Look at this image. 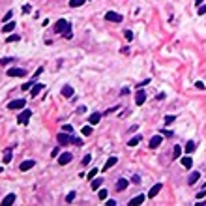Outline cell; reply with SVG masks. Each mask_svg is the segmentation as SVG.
I'll return each mask as SVG.
<instances>
[{
	"instance_id": "6da1fadb",
	"label": "cell",
	"mask_w": 206,
	"mask_h": 206,
	"mask_svg": "<svg viewBox=\"0 0 206 206\" xmlns=\"http://www.w3.org/2000/svg\"><path fill=\"white\" fill-rule=\"evenodd\" d=\"M68 30H71L69 21H66V19H58V21L54 23V32H56V34H66Z\"/></svg>"
},
{
	"instance_id": "7a4b0ae2",
	"label": "cell",
	"mask_w": 206,
	"mask_h": 206,
	"mask_svg": "<svg viewBox=\"0 0 206 206\" xmlns=\"http://www.w3.org/2000/svg\"><path fill=\"white\" fill-rule=\"evenodd\" d=\"M30 116H32V111H30V109H23V113L17 116V122L21 126H26V124H28V120H30Z\"/></svg>"
},
{
	"instance_id": "3957f363",
	"label": "cell",
	"mask_w": 206,
	"mask_h": 206,
	"mask_svg": "<svg viewBox=\"0 0 206 206\" xmlns=\"http://www.w3.org/2000/svg\"><path fill=\"white\" fill-rule=\"evenodd\" d=\"M105 19H107V21H111V23H122V21H124V15L116 13V11H107Z\"/></svg>"
},
{
	"instance_id": "277c9868",
	"label": "cell",
	"mask_w": 206,
	"mask_h": 206,
	"mask_svg": "<svg viewBox=\"0 0 206 206\" xmlns=\"http://www.w3.org/2000/svg\"><path fill=\"white\" fill-rule=\"evenodd\" d=\"M25 105H26L25 100H11L10 103H8V109L10 111H21Z\"/></svg>"
},
{
	"instance_id": "5b68a950",
	"label": "cell",
	"mask_w": 206,
	"mask_h": 206,
	"mask_svg": "<svg viewBox=\"0 0 206 206\" xmlns=\"http://www.w3.org/2000/svg\"><path fill=\"white\" fill-rule=\"evenodd\" d=\"M56 139H58V144H60V146L71 144V135H68V133H66V131L58 133V135H56Z\"/></svg>"
},
{
	"instance_id": "8992f818",
	"label": "cell",
	"mask_w": 206,
	"mask_h": 206,
	"mask_svg": "<svg viewBox=\"0 0 206 206\" xmlns=\"http://www.w3.org/2000/svg\"><path fill=\"white\" fill-rule=\"evenodd\" d=\"M71 159H73V154L71 152H62L58 156V165H68Z\"/></svg>"
},
{
	"instance_id": "52a82bcc",
	"label": "cell",
	"mask_w": 206,
	"mask_h": 206,
	"mask_svg": "<svg viewBox=\"0 0 206 206\" xmlns=\"http://www.w3.org/2000/svg\"><path fill=\"white\" fill-rule=\"evenodd\" d=\"M144 101H146V90L139 88L135 92V105H144Z\"/></svg>"
},
{
	"instance_id": "ba28073f",
	"label": "cell",
	"mask_w": 206,
	"mask_h": 206,
	"mask_svg": "<svg viewBox=\"0 0 206 206\" xmlns=\"http://www.w3.org/2000/svg\"><path fill=\"white\" fill-rule=\"evenodd\" d=\"M8 75H10V77H25L26 71L23 68H10L8 69Z\"/></svg>"
},
{
	"instance_id": "9c48e42d",
	"label": "cell",
	"mask_w": 206,
	"mask_h": 206,
	"mask_svg": "<svg viewBox=\"0 0 206 206\" xmlns=\"http://www.w3.org/2000/svg\"><path fill=\"white\" fill-rule=\"evenodd\" d=\"M161 187H163V184H154L152 187H150V191H148V199H154V197H157V193L161 191Z\"/></svg>"
},
{
	"instance_id": "30bf717a",
	"label": "cell",
	"mask_w": 206,
	"mask_h": 206,
	"mask_svg": "<svg viewBox=\"0 0 206 206\" xmlns=\"http://www.w3.org/2000/svg\"><path fill=\"white\" fill-rule=\"evenodd\" d=\"M161 141H163V135H154L152 139H150V148H152V150H156L157 148V146H159L161 144Z\"/></svg>"
},
{
	"instance_id": "8fae6325",
	"label": "cell",
	"mask_w": 206,
	"mask_h": 206,
	"mask_svg": "<svg viewBox=\"0 0 206 206\" xmlns=\"http://www.w3.org/2000/svg\"><path fill=\"white\" fill-rule=\"evenodd\" d=\"M34 165H36V161H34V159H26V161H23V163L19 165V169H21L23 172H26V171H30Z\"/></svg>"
},
{
	"instance_id": "7c38bea8",
	"label": "cell",
	"mask_w": 206,
	"mask_h": 206,
	"mask_svg": "<svg viewBox=\"0 0 206 206\" xmlns=\"http://www.w3.org/2000/svg\"><path fill=\"white\" fill-rule=\"evenodd\" d=\"M128 184H129V180H126V178H120V180L116 182V185H114V187H116V191H124V189L128 187Z\"/></svg>"
},
{
	"instance_id": "4fadbf2b",
	"label": "cell",
	"mask_w": 206,
	"mask_h": 206,
	"mask_svg": "<svg viewBox=\"0 0 206 206\" xmlns=\"http://www.w3.org/2000/svg\"><path fill=\"white\" fill-rule=\"evenodd\" d=\"M144 199H146V195H137V197H133L131 201H129V206H137V204H142L144 203Z\"/></svg>"
},
{
	"instance_id": "5bb4252c",
	"label": "cell",
	"mask_w": 206,
	"mask_h": 206,
	"mask_svg": "<svg viewBox=\"0 0 206 206\" xmlns=\"http://www.w3.org/2000/svg\"><path fill=\"white\" fill-rule=\"evenodd\" d=\"M201 178V172L199 171H193L191 174H189V178H187V184L189 185H193V184H197V180Z\"/></svg>"
},
{
	"instance_id": "9a60e30c",
	"label": "cell",
	"mask_w": 206,
	"mask_h": 206,
	"mask_svg": "<svg viewBox=\"0 0 206 206\" xmlns=\"http://www.w3.org/2000/svg\"><path fill=\"white\" fill-rule=\"evenodd\" d=\"M15 199H17V197L13 195V193H10V195H6L2 199V206H10V204H13L15 203Z\"/></svg>"
},
{
	"instance_id": "2e32d148",
	"label": "cell",
	"mask_w": 206,
	"mask_h": 206,
	"mask_svg": "<svg viewBox=\"0 0 206 206\" xmlns=\"http://www.w3.org/2000/svg\"><path fill=\"white\" fill-rule=\"evenodd\" d=\"M116 163H118V157H114V156H113V157H109V159H107V163L103 165V171H109V169H111V167H114Z\"/></svg>"
},
{
	"instance_id": "e0dca14e",
	"label": "cell",
	"mask_w": 206,
	"mask_h": 206,
	"mask_svg": "<svg viewBox=\"0 0 206 206\" xmlns=\"http://www.w3.org/2000/svg\"><path fill=\"white\" fill-rule=\"evenodd\" d=\"M13 30H15V21H10V23H6V25L2 26L4 34H10V32H13Z\"/></svg>"
},
{
	"instance_id": "ac0fdd59",
	"label": "cell",
	"mask_w": 206,
	"mask_h": 206,
	"mask_svg": "<svg viewBox=\"0 0 206 206\" xmlns=\"http://www.w3.org/2000/svg\"><path fill=\"white\" fill-rule=\"evenodd\" d=\"M73 92H75L73 86H69V84H66L64 88H62V96L64 98H73Z\"/></svg>"
},
{
	"instance_id": "d6986e66",
	"label": "cell",
	"mask_w": 206,
	"mask_h": 206,
	"mask_svg": "<svg viewBox=\"0 0 206 206\" xmlns=\"http://www.w3.org/2000/svg\"><path fill=\"white\" fill-rule=\"evenodd\" d=\"M41 90H45V86H43V84H34V86H32V90H30V96L36 98L39 92H41Z\"/></svg>"
},
{
	"instance_id": "ffe728a7",
	"label": "cell",
	"mask_w": 206,
	"mask_h": 206,
	"mask_svg": "<svg viewBox=\"0 0 206 206\" xmlns=\"http://www.w3.org/2000/svg\"><path fill=\"white\" fill-rule=\"evenodd\" d=\"M100 120H101V114H100V113H94V114H90V118H88L90 126H96Z\"/></svg>"
},
{
	"instance_id": "44dd1931",
	"label": "cell",
	"mask_w": 206,
	"mask_h": 206,
	"mask_svg": "<svg viewBox=\"0 0 206 206\" xmlns=\"http://www.w3.org/2000/svg\"><path fill=\"white\" fill-rule=\"evenodd\" d=\"M195 142H193V141H187V144H185V150H184V152L185 154H193V152H195Z\"/></svg>"
},
{
	"instance_id": "7402d4cb",
	"label": "cell",
	"mask_w": 206,
	"mask_h": 206,
	"mask_svg": "<svg viewBox=\"0 0 206 206\" xmlns=\"http://www.w3.org/2000/svg\"><path fill=\"white\" fill-rule=\"evenodd\" d=\"M103 184V178H92V189H100Z\"/></svg>"
},
{
	"instance_id": "603a6c76",
	"label": "cell",
	"mask_w": 206,
	"mask_h": 206,
	"mask_svg": "<svg viewBox=\"0 0 206 206\" xmlns=\"http://www.w3.org/2000/svg\"><path fill=\"white\" fill-rule=\"evenodd\" d=\"M139 142H141V135H135V137H131L128 141V146H137Z\"/></svg>"
},
{
	"instance_id": "cb8c5ba5",
	"label": "cell",
	"mask_w": 206,
	"mask_h": 206,
	"mask_svg": "<svg viewBox=\"0 0 206 206\" xmlns=\"http://www.w3.org/2000/svg\"><path fill=\"white\" fill-rule=\"evenodd\" d=\"M182 165H184L185 169H191V167H193V161H191V157H182Z\"/></svg>"
},
{
	"instance_id": "d4e9b609",
	"label": "cell",
	"mask_w": 206,
	"mask_h": 206,
	"mask_svg": "<svg viewBox=\"0 0 206 206\" xmlns=\"http://www.w3.org/2000/svg\"><path fill=\"white\" fill-rule=\"evenodd\" d=\"M11 152H13L11 148H6V152H4V163H10L11 161Z\"/></svg>"
},
{
	"instance_id": "484cf974",
	"label": "cell",
	"mask_w": 206,
	"mask_h": 206,
	"mask_svg": "<svg viewBox=\"0 0 206 206\" xmlns=\"http://www.w3.org/2000/svg\"><path fill=\"white\" fill-rule=\"evenodd\" d=\"M81 133H82V135H84V137L92 135V126H84V128L81 129Z\"/></svg>"
},
{
	"instance_id": "4316f807",
	"label": "cell",
	"mask_w": 206,
	"mask_h": 206,
	"mask_svg": "<svg viewBox=\"0 0 206 206\" xmlns=\"http://www.w3.org/2000/svg\"><path fill=\"white\" fill-rule=\"evenodd\" d=\"M86 0H69V6L71 8H79V6H82Z\"/></svg>"
},
{
	"instance_id": "83f0119b",
	"label": "cell",
	"mask_w": 206,
	"mask_h": 206,
	"mask_svg": "<svg viewBox=\"0 0 206 206\" xmlns=\"http://www.w3.org/2000/svg\"><path fill=\"white\" fill-rule=\"evenodd\" d=\"M11 62H15V58H11V56H6V58H2V60H0V64H2V66H10Z\"/></svg>"
},
{
	"instance_id": "f1b7e54d",
	"label": "cell",
	"mask_w": 206,
	"mask_h": 206,
	"mask_svg": "<svg viewBox=\"0 0 206 206\" xmlns=\"http://www.w3.org/2000/svg\"><path fill=\"white\" fill-rule=\"evenodd\" d=\"M107 195H109V193H107V189H100V191H98V197H100V201H107Z\"/></svg>"
},
{
	"instance_id": "f546056e",
	"label": "cell",
	"mask_w": 206,
	"mask_h": 206,
	"mask_svg": "<svg viewBox=\"0 0 206 206\" xmlns=\"http://www.w3.org/2000/svg\"><path fill=\"white\" fill-rule=\"evenodd\" d=\"M75 195H77L75 191H69L68 195H66V203H73V201H75Z\"/></svg>"
},
{
	"instance_id": "4dcf8cb0",
	"label": "cell",
	"mask_w": 206,
	"mask_h": 206,
	"mask_svg": "<svg viewBox=\"0 0 206 206\" xmlns=\"http://www.w3.org/2000/svg\"><path fill=\"white\" fill-rule=\"evenodd\" d=\"M62 131H66V133H73V126H71V124H64V126H62Z\"/></svg>"
},
{
	"instance_id": "1f68e13d",
	"label": "cell",
	"mask_w": 206,
	"mask_h": 206,
	"mask_svg": "<svg viewBox=\"0 0 206 206\" xmlns=\"http://www.w3.org/2000/svg\"><path fill=\"white\" fill-rule=\"evenodd\" d=\"M124 36H126V39H128V41H133V32H131V30L126 28V30H124Z\"/></svg>"
},
{
	"instance_id": "d6a6232c",
	"label": "cell",
	"mask_w": 206,
	"mask_h": 206,
	"mask_svg": "<svg viewBox=\"0 0 206 206\" xmlns=\"http://www.w3.org/2000/svg\"><path fill=\"white\" fill-rule=\"evenodd\" d=\"M180 156H182V148H180V146H174V154H172V157L176 159V157H180Z\"/></svg>"
},
{
	"instance_id": "836d02e7",
	"label": "cell",
	"mask_w": 206,
	"mask_h": 206,
	"mask_svg": "<svg viewBox=\"0 0 206 206\" xmlns=\"http://www.w3.org/2000/svg\"><path fill=\"white\" fill-rule=\"evenodd\" d=\"M32 86H34V81H28V82H25V84H23L21 88H23V90H26V92H28V90L32 88Z\"/></svg>"
},
{
	"instance_id": "e575fe53",
	"label": "cell",
	"mask_w": 206,
	"mask_h": 206,
	"mask_svg": "<svg viewBox=\"0 0 206 206\" xmlns=\"http://www.w3.org/2000/svg\"><path fill=\"white\" fill-rule=\"evenodd\" d=\"M11 17H13V11H8V13L4 15L2 21H4V23H10V21H11Z\"/></svg>"
},
{
	"instance_id": "d590c367",
	"label": "cell",
	"mask_w": 206,
	"mask_h": 206,
	"mask_svg": "<svg viewBox=\"0 0 206 206\" xmlns=\"http://www.w3.org/2000/svg\"><path fill=\"white\" fill-rule=\"evenodd\" d=\"M19 39H21V38H19V36H8V43H13V41H19Z\"/></svg>"
},
{
	"instance_id": "8d00e7d4",
	"label": "cell",
	"mask_w": 206,
	"mask_h": 206,
	"mask_svg": "<svg viewBox=\"0 0 206 206\" xmlns=\"http://www.w3.org/2000/svg\"><path fill=\"white\" fill-rule=\"evenodd\" d=\"M174 120H176V118H174L172 114H167V116H165V124H172Z\"/></svg>"
},
{
	"instance_id": "74e56055",
	"label": "cell",
	"mask_w": 206,
	"mask_h": 206,
	"mask_svg": "<svg viewBox=\"0 0 206 206\" xmlns=\"http://www.w3.org/2000/svg\"><path fill=\"white\" fill-rule=\"evenodd\" d=\"M71 142H73L75 146H81V144H82V141H81V139H77V137H73V135H71Z\"/></svg>"
},
{
	"instance_id": "f35d334b",
	"label": "cell",
	"mask_w": 206,
	"mask_h": 206,
	"mask_svg": "<svg viewBox=\"0 0 206 206\" xmlns=\"http://www.w3.org/2000/svg\"><path fill=\"white\" fill-rule=\"evenodd\" d=\"M96 174H98V169H92V171L88 172V176H86V178H88V180H92V178H96Z\"/></svg>"
},
{
	"instance_id": "ab89813d",
	"label": "cell",
	"mask_w": 206,
	"mask_h": 206,
	"mask_svg": "<svg viewBox=\"0 0 206 206\" xmlns=\"http://www.w3.org/2000/svg\"><path fill=\"white\" fill-rule=\"evenodd\" d=\"M90 161H92V156H90V154H88V156H84V157H82V165H88Z\"/></svg>"
},
{
	"instance_id": "60d3db41",
	"label": "cell",
	"mask_w": 206,
	"mask_h": 206,
	"mask_svg": "<svg viewBox=\"0 0 206 206\" xmlns=\"http://www.w3.org/2000/svg\"><path fill=\"white\" fill-rule=\"evenodd\" d=\"M199 15H204L206 13V4H203V6H199V11H197Z\"/></svg>"
},
{
	"instance_id": "b9f144b4",
	"label": "cell",
	"mask_w": 206,
	"mask_h": 206,
	"mask_svg": "<svg viewBox=\"0 0 206 206\" xmlns=\"http://www.w3.org/2000/svg\"><path fill=\"white\" fill-rule=\"evenodd\" d=\"M131 182H133V184H141V176H139V174H133Z\"/></svg>"
},
{
	"instance_id": "7bdbcfd3",
	"label": "cell",
	"mask_w": 206,
	"mask_h": 206,
	"mask_svg": "<svg viewBox=\"0 0 206 206\" xmlns=\"http://www.w3.org/2000/svg\"><path fill=\"white\" fill-rule=\"evenodd\" d=\"M32 11V8H30V4H26V6H23V13H30Z\"/></svg>"
},
{
	"instance_id": "ee69618b",
	"label": "cell",
	"mask_w": 206,
	"mask_h": 206,
	"mask_svg": "<svg viewBox=\"0 0 206 206\" xmlns=\"http://www.w3.org/2000/svg\"><path fill=\"white\" fill-rule=\"evenodd\" d=\"M161 135H165V137H172V131H169V129H161Z\"/></svg>"
},
{
	"instance_id": "f6af8a7d",
	"label": "cell",
	"mask_w": 206,
	"mask_h": 206,
	"mask_svg": "<svg viewBox=\"0 0 206 206\" xmlns=\"http://www.w3.org/2000/svg\"><path fill=\"white\" fill-rule=\"evenodd\" d=\"M195 86H197L199 90H204V88H206V86H204V82H201V81H197V82H195Z\"/></svg>"
},
{
	"instance_id": "bcb514c9",
	"label": "cell",
	"mask_w": 206,
	"mask_h": 206,
	"mask_svg": "<svg viewBox=\"0 0 206 206\" xmlns=\"http://www.w3.org/2000/svg\"><path fill=\"white\" fill-rule=\"evenodd\" d=\"M203 197H206V189H203V191H199V193H197V199H203Z\"/></svg>"
},
{
	"instance_id": "7dc6e473",
	"label": "cell",
	"mask_w": 206,
	"mask_h": 206,
	"mask_svg": "<svg viewBox=\"0 0 206 206\" xmlns=\"http://www.w3.org/2000/svg\"><path fill=\"white\" fill-rule=\"evenodd\" d=\"M146 84H150V79H144V81L139 84V88H142V86H146Z\"/></svg>"
},
{
	"instance_id": "c3c4849f",
	"label": "cell",
	"mask_w": 206,
	"mask_h": 206,
	"mask_svg": "<svg viewBox=\"0 0 206 206\" xmlns=\"http://www.w3.org/2000/svg\"><path fill=\"white\" fill-rule=\"evenodd\" d=\"M58 152H60V148H54L53 152H51V156H53V157H56V156H58Z\"/></svg>"
},
{
	"instance_id": "681fc988",
	"label": "cell",
	"mask_w": 206,
	"mask_h": 206,
	"mask_svg": "<svg viewBox=\"0 0 206 206\" xmlns=\"http://www.w3.org/2000/svg\"><path fill=\"white\" fill-rule=\"evenodd\" d=\"M77 113H79V114H82V113H86V107H79V109H77Z\"/></svg>"
},
{
	"instance_id": "f907efd6",
	"label": "cell",
	"mask_w": 206,
	"mask_h": 206,
	"mask_svg": "<svg viewBox=\"0 0 206 206\" xmlns=\"http://www.w3.org/2000/svg\"><path fill=\"white\" fill-rule=\"evenodd\" d=\"M71 36H73V34H71V30H68V32H66V34H64V38H66V39H69V38H71Z\"/></svg>"
},
{
	"instance_id": "816d5d0a",
	"label": "cell",
	"mask_w": 206,
	"mask_h": 206,
	"mask_svg": "<svg viewBox=\"0 0 206 206\" xmlns=\"http://www.w3.org/2000/svg\"><path fill=\"white\" fill-rule=\"evenodd\" d=\"M203 2L204 0H195V6H203Z\"/></svg>"
},
{
	"instance_id": "f5cc1de1",
	"label": "cell",
	"mask_w": 206,
	"mask_h": 206,
	"mask_svg": "<svg viewBox=\"0 0 206 206\" xmlns=\"http://www.w3.org/2000/svg\"><path fill=\"white\" fill-rule=\"evenodd\" d=\"M2 171H4V167H0V172H2Z\"/></svg>"
},
{
	"instance_id": "db71d44e",
	"label": "cell",
	"mask_w": 206,
	"mask_h": 206,
	"mask_svg": "<svg viewBox=\"0 0 206 206\" xmlns=\"http://www.w3.org/2000/svg\"><path fill=\"white\" fill-rule=\"evenodd\" d=\"M204 187H206V182H204Z\"/></svg>"
}]
</instances>
